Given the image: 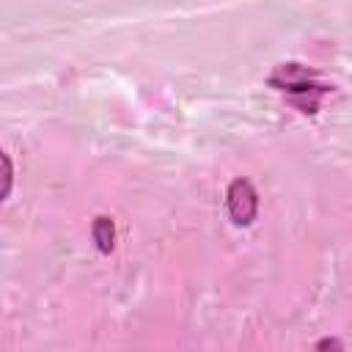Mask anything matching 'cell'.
<instances>
[{
  "label": "cell",
  "mask_w": 352,
  "mask_h": 352,
  "mask_svg": "<svg viewBox=\"0 0 352 352\" xmlns=\"http://www.w3.org/2000/svg\"><path fill=\"white\" fill-rule=\"evenodd\" d=\"M226 204H228V214H231V220L236 226H250L256 220L258 195H256V190H253V184L248 179H234L228 184Z\"/></svg>",
  "instance_id": "1"
},
{
  "label": "cell",
  "mask_w": 352,
  "mask_h": 352,
  "mask_svg": "<svg viewBox=\"0 0 352 352\" xmlns=\"http://www.w3.org/2000/svg\"><path fill=\"white\" fill-rule=\"evenodd\" d=\"M91 234H94V242H96V248L102 250V253H110L113 250V239H116V226H113V220L110 217H96L94 220V228H91Z\"/></svg>",
  "instance_id": "2"
},
{
  "label": "cell",
  "mask_w": 352,
  "mask_h": 352,
  "mask_svg": "<svg viewBox=\"0 0 352 352\" xmlns=\"http://www.w3.org/2000/svg\"><path fill=\"white\" fill-rule=\"evenodd\" d=\"M314 352H344V344L338 338H333V336H324V338L316 341Z\"/></svg>",
  "instance_id": "3"
}]
</instances>
